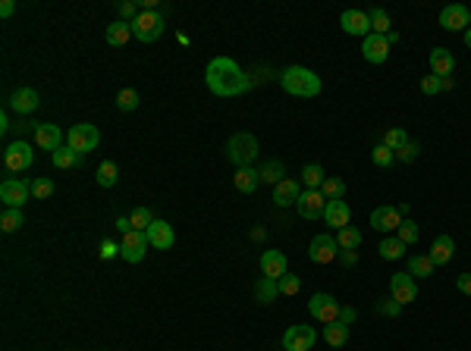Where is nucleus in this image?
<instances>
[{
  "mask_svg": "<svg viewBox=\"0 0 471 351\" xmlns=\"http://www.w3.org/2000/svg\"><path fill=\"white\" fill-rule=\"evenodd\" d=\"M205 82L211 88V95L217 97H236L248 91V75L242 73V66L230 57H214L205 69Z\"/></svg>",
  "mask_w": 471,
  "mask_h": 351,
  "instance_id": "obj_1",
  "label": "nucleus"
},
{
  "mask_svg": "<svg viewBox=\"0 0 471 351\" xmlns=\"http://www.w3.org/2000/svg\"><path fill=\"white\" fill-rule=\"evenodd\" d=\"M280 85L286 95L293 97H317L321 95V75L308 66H289L286 73L280 75Z\"/></svg>",
  "mask_w": 471,
  "mask_h": 351,
  "instance_id": "obj_2",
  "label": "nucleus"
},
{
  "mask_svg": "<svg viewBox=\"0 0 471 351\" xmlns=\"http://www.w3.org/2000/svg\"><path fill=\"white\" fill-rule=\"evenodd\" d=\"M129 26H132V38L142 41V44H151V41H157L164 35L167 19H164V13H157V10H142Z\"/></svg>",
  "mask_w": 471,
  "mask_h": 351,
  "instance_id": "obj_3",
  "label": "nucleus"
},
{
  "mask_svg": "<svg viewBox=\"0 0 471 351\" xmlns=\"http://www.w3.org/2000/svg\"><path fill=\"white\" fill-rule=\"evenodd\" d=\"M226 157H230L236 167H252L255 157H258V138L252 132H236V135L226 142Z\"/></svg>",
  "mask_w": 471,
  "mask_h": 351,
  "instance_id": "obj_4",
  "label": "nucleus"
},
{
  "mask_svg": "<svg viewBox=\"0 0 471 351\" xmlns=\"http://www.w3.org/2000/svg\"><path fill=\"white\" fill-rule=\"evenodd\" d=\"M66 144L75 154H89V151H95L98 144H101V132H98V126H91V122H79V126L69 129Z\"/></svg>",
  "mask_w": 471,
  "mask_h": 351,
  "instance_id": "obj_5",
  "label": "nucleus"
},
{
  "mask_svg": "<svg viewBox=\"0 0 471 351\" xmlns=\"http://www.w3.org/2000/svg\"><path fill=\"white\" fill-rule=\"evenodd\" d=\"M35 163V151L28 142H10L7 151H3V167L10 169V173H26L28 167Z\"/></svg>",
  "mask_w": 471,
  "mask_h": 351,
  "instance_id": "obj_6",
  "label": "nucleus"
},
{
  "mask_svg": "<svg viewBox=\"0 0 471 351\" xmlns=\"http://www.w3.org/2000/svg\"><path fill=\"white\" fill-rule=\"evenodd\" d=\"M308 311H311L314 320H321V323H333V320H340L342 307L330 292H317V295H311V301H308Z\"/></svg>",
  "mask_w": 471,
  "mask_h": 351,
  "instance_id": "obj_7",
  "label": "nucleus"
},
{
  "mask_svg": "<svg viewBox=\"0 0 471 351\" xmlns=\"http://www.w3.org/2000/svg\"><path fill=\"white\" fill-rule=\"evenodd\" d=\"M314 342H317V330L305 323H295L283 332V348L286 351H311Z\"/></svg>",
  "mask_w": 471,
  "mask_h": 351,
  "instance_id": "obj_8",
  "label": "nucleus"
},
{
  "mask_svg": "<svg viewBox=\"0 0 471 351\" xmlns=\"http://www.w3.org/2000/svg\"><path fill=\"white\" fill-rule=\"evenodd\" d=\"M32 198V185L26 182V179H3L0 182V201H3V207H16L22 210V204Z\"/></svg>",
  "mask_w": 471,
  "mask_h": 351,
  "instance_id": "obj_9",
  "label": "nucleus"
},
{
  "mask_svg": "<svg viewBox=\"0 0 471 351\" xmlns=\"http://www.w3.org/2000/svg\"><path fill=\"white\" fill-rule=\"evenodd\" d=\"M148 248H151L148 236L138 232V229H132V232H126L123 242H120V257H123L126 263H142L145 254H148Z\"/></svg>",
  "mask_w": 471,
  "mask_h": 351,
  "instance_id": "obj_10",
  "label": "nucleus"
},
{
  "mask_svg": "<svg viewBox=\"0 0 471 351\" xmlns=\"http://www.w3.org/2000/svg\"><path fill=\"white\" fill-rule=\"evenodd\" d=\"M389 298H393V301H399L403 307L415 301V298H418L415 276H409V273H396V276H389Z\"/></svg>",
  "mask_w": 471,
  "mask_h": 351,
  "instance_id": "obj_11",
  "label": "nucleus"
},
{
  "mask_svg": "<svg viewBox=\"0 0 471 351\" xmlns=\"http://www.w3.org/2000/svg\"><path fill=\"white\" fill-rule=\"evenodd\" d=\"M308 257L311 263H330L340 257V242L333 236H314L311 245H308Z\"/></svg>",
  "mask_w": 471,
  "mask_h": 351,
  "instance_id": "obj_12",
  "label": "nucleus"
},
{
  "mask_svg": "<svg viewBox=\"0 0 471 351\" xmlns=\"http://www.w3.org/2000/svg\"><path fill=\"white\" fill-rule=\"evenodd\" d=\"M468 22H471V10L462 7V3H450L440 13V28H446V32H468Z\"/></svg>",
  "mask_w": 471,
  "mask_h": 351,
  "instance_id": "obj_13",
  "label": "nucleus"
},
{
  "mask_svg": "<svg viewBox=\"0 0 471 351\" xmlns=\"http://www.w3.org/2000/svg\"><path fill=\"white\" fill-rule=\"evenodd\" d=\"M295 210H299L302 220H317V216H324V210H327V198L321 195V191H302V198L295 201Z\"/></svg>",
  "mask_w": 471,
  "mask_h": 351,
  "instance_id": "obj_14",
  "label": "nucleus"
},
{
  "mask_svg": "<svg viewBox=\"0 0 471 351\" xmlns=\"http://www.w3.org/2000/svg\"><path fill=\"white\" fill-rule=\"evenodd\" d=\"M405 216L399 214V207H389V204H383V207H377L374 214H371V229L377 232H396L399 226H403Z\"/></svg>",
  "mask_w": 471,
  "mask_h": 351,
  "instance_id": "obj_15",
  "label": "nucleus"
},
{
  "mask_svg": "<svg viewBox=\"0 0 471 351\" xmlns=\"http://www.w3.org/2000/svg\"><path fill=\"white\" fill-rule=\"evenodd\" d=\"M148 245L151 248H157V251H170L173 248V242H176V232H173V226L167 223V220H154V223L148 226Z\"/></svg>",
  "mask_w": 471,
  "mask_h": 351,
  "instance_id": "obj_16",
  "label": "nucleus"
},
{
  "mask_svg": "<svg viewBox=\"0 0 471 351\" xmlns=\"http://www.w3.org/2000/svg\"><path fill=\"white\" fill-rule=\"evenodd\" d=\"M38 104H41V95H38L35 88H16L13 95H10V110H16L19 116L35 113Z\"/></svg>",
  "mask_w": 471,
  "mask_h": 351,
  "instance_id": "obj_17",
  "label": "nucleus"
},
{
  "mask_svg": "<svg viewBox=\"0 0 471 351\" xmlns=\"http://www.w3.org/2000/svg\"><path fill=\"white\" fill-rule=\"evenodd\" d=\"M35 144L44 151H60L63 148V132L60 126H54V122H38V129H35Z\"/></svg>",
  "mask_w": 471,
  "mask_h": 351,
  "instance_id": "obj_18",
  "label": "nucleus"
},
{
  "mask_svg": "<svg viewBox=\"0 0 471 351\" xmlns=\"http://www.w3.org/2000/svg\"><path fill=\"white\" fill-rule=\"evenodd\" d=\"M340 26L346 35H362V38H368L371 35V16L362 13V10H346V13L340 16Z\"/></svg>",
  "mask_w": 471,
  "mask_h": 351,
  "instance_id": "obj_19",
  "label": "nucleus"
},
{
  "mask_svg": "<svg viewBox=\"0 0 471 351\" xmlns=\"http://www.w3.org/2000/svg\"><path fill=\"white\" fill-rule=\"evenodd\" d=\"M261 273L264 276H270V279H283L289 273V263H286V254L283 251H264L261 254Z\"/></svg>",
  "mask_w": 471,
  "mask_h": 351,
  "instance_id": "obj_20",
  "label": "nucleus"
},
{
  "mask_svg": "<svg viewBox=\"0 0 471 351\" xmlns=\"http://www.w3.org/2000/svg\"><path fill=\"white\" fill-rule=\"evenodd\" d=\"M362 57L368 63H374V66L387 63V57H389L387 38H383V35H368V38H364V44H362Z\"/></svg>",
  "mask_w": 471,
  "mask_h": 351,
  "instance_id": "obj_21",
  "label": "nucleus"
},
{
  "mask_svg": "<svg viewBox=\"0 0 471 351\" xmlns=\"http://www.w3.org/2000/svg\"><path fill=\"white\" fill-rule=\"evenodd\" d=\"M427 63H430V73L440 75V79H450L452 69H456V57H452V50H446V48H434V50H430Z\"/></svg>",
  "mask_w": 471,
  "mask_h": 351,
  "instance_id": "obj_22",
  "label": "nucleus"
},
{
  "mask_svg": "<svg viewBox=\"0 0 471 351\" xmlns=\"http://www.w3.org/2000/svg\"><path fill=\"white\" fill-rule=\"evenodd\" d=\"M324 223L333 226V229H346L352 223V210H349L346 201H327V210H324Z\"/></svg>",
  "mask_w": 471,
  "mask_h": 351,
  "instance_id": "obj_23",
  "label": "nucleus"
},
{
  "mask_svg": "<svg viewBox=\"0 0 471 351\" xmlns=\"http://www.w3.org/2000/svg\"><path fill=\"white\" fill-rule=\"evenodd\" d=\"M452 254H456V242H452L450 236H437L434 238V245H430V260H434V267H446V263L452 260Z\"/></svg>",
  "mask_w": 471,
  "mask_h": 351,
  "instance_id": "obj_24",
  "label": "nucleus"
},
{
  "mask_svg": "<svg viewBox=\"0 0 471 351\" xmlns=\"http://www.w3.org/2000/svg\"><path fill=\"white\" fill-rule=\"evenodd\" d=\"M302 198V185L295 182V179H283L277 189H273V204L277 207H289V204H295Z\"/></svg>",
  "mask_w": 471,
  "mask_h": 351,
  "instance_id": "obj_25",
  "label": "nucleus"
},
{
  "mask_svg": "<svg viewBox=\"0 0 471 351\" xmlns=\"http://www.w3.org/2000/svg\"><path fill=\"white\" fill-rule=\"evenodd\" d=\"M324 342H327L330 348H342V345L349 342V326L340 323V320H333V323H324Z\"/></svg>",
  "mask_w": 471,
  "mask_h": 351,
  "instance_id": "obj_26",
  "label": "nucleus"
},
{
  "mask_svg": "<svg viewBox=\"0 0 471 351\" xmlns=\"http://www.w3.org/2000/svg\"><path fill=\"white\" fill-rule=\"evenodd\" d=\"M232 182H236V189H239L242 195H252V191L261 185V173L255 167H242L239 173H236V179H232Z\"/></svg>",
  "mask_w": 471,
  "mask_h": 351,
  "instance_id": "obj_27",
  "label": "nucleus"
},
{
  "mask_svg": "<svg viewBox=\"0 0 471 351\" xmlns=\"http://www.w3.org/2000/svg\"><path fill=\"white\" fill-rule=\"evenodd\" d=\"M104 38H107V44L110 48H123L126 41L132 38V26L129 22H113V26H107V32H104Z\"/></svg>",
  "mask_w": 471,
  "mask_h": 351,
  "instance_id": "obj_28",
  "label": "nucleus"
},
{
  "mask_svg": "<svg viewBox=\"0 0 471 351\" xmlns=\"http://www.w3.org/2000/svg\"><path fill=\"white\" fill-rule=\"evenodd\" d=\"M277 295H280V283L270 276H261L258 283H255V298H258L261 304H270L277 301Z\"/></svg>",
  "mask_w": 471,
  "mask_h": 351,
  "instance_id": "obj_29",
  "label": "nucleus"
},
{
  "mask_svg": "<svg viewBox=\"0 0 471 351\" xmlns=\"http://www.w3.org/2000/svg\"><path fill=\"white\" fill-rule=\"evenodd\" d=\"M258 173H261V182H264V185H273V189H277V185L283 182V176H286V167H283L280 160H267L264 167L258 169Z\"/></svg>",
  "mask_w": 471,
  "mask_h": 351,
  "instance_id": "obj_30",
  "label": "nucleus"
},
{
  "mask_svg": "<svg viewBox=\"0 0 471 351\" xmlns=\"http://www.w3.org/2000/svg\"><path fill=\"white\" fill-rule=\"evenodd\" d=\"M95 179H98V185H101V189H113V185L120 182V167H116L113 160H104L101 167H98Z\"/></svg>",
  "mask_w": 471,
  "mask_h": 351,
  "instance_id": "obj_31",
  "label": "nucleus"
},
{
  "mask_svg": "<svg viewBox=\"0 0 471 351\" xmlns=\"http://www.w3.org/2000/svg\"><path fill=\"white\" fill-rule=\"evenodd\" d=\"M405 248H409V245L399 242V236H387L377 251H380L383 260H399V257H405Z\"/></svg>",
  "mask_w": 471,
  "mask_h": 351,
  "instance_id": "obj_32",
  "label": "nucleus"
},
{
  "mask_svg": "<svg viewBox=\"0 0 471 351\" xmlns=\"http://www.w3.org/2000/svg\"><path fill=\"white\" fill-rule=\"evenodd\" d=\"M324 169H321V163H308L305 169H302V185L305 189H311V191H321V185H324Z\"/></svg>",
  "mask_w": 471,
  "mask_h": 351,
  "instance_id": "obj_33",
  "label": "nucleus"
},
{
  "mask_svg": "<svg viewBox=\"0 0 471 351\" xmlns=\"http://www.w3.org/2000/svg\"><path fill=\"white\" fill-rule=\"evenodd\" d=\"M409 276H421V279H427V276H434V260H430L427 254H415V257H409Z\"/></svg>",
  "mask_w": 471,
  "mask_h": 351,
  "instance_id": "obj_34",
  "label": "nucleus"
},
{
  "mask_svg": "<svg viewBox=\"0 0 471 351\" xmlns=\"http://www.w3.org/2000/svg\"><path fill=\"white\" fill-rule=\"evenodd\" d=\"M26 226V216H22V210L16 207H3V214H0V229L3 232H16Z\"/></svg>",
  "mask_w": 471,
  "mask_h": 351,
  "instance_id": "obj_35",
  "label": "nucleus"
},
{
  "mask_svg": "<svg viewBox=\"0 0 471 351\" xmlns=\"http://www.w3.org/2000/svg\"><path fill=\"white\" fill-rule=\"evenodd\" d=\"M371 35H389L393 32V22H389V13L383 7H377V10H371Z\"/></svg>",
  "mask_w": 471,
  "mask_h": 351,
  "instance_id": "obj_36",
  "label": "nucleus"
},
{
  "mask_svg": "<svg viewBox=\"0 0 471 351\" xmlns=\"http://www.w3.org/2000/svg\"><path fill=\"white\" fill-rule=\"evenodd\" d=\"M54 167H60V169H69V167H79V160H82V154H75L69 144H63L60 151H54Z\"/></svg>",
  "mask_w": 471,
  "mask_h": 351,
  "instance_id": "obj_37",
  "label": "nucleus"
},
{
  "mask_svg": "<svg viewBox=\"0 0 471 351\" xmlns=\"http://www.w3.org/2000/svg\"><path fill=\"white\" fill-rule=\"evenodd\" d=\"M321 195L327 198V201H346V182H342V179H324Z\"/></svg>",
  "mask_w": 471,
  "mask_h": 351,
  "instance_id": "obj_38",
  "label": "nucleus"
},
{
  "mask_svg": "<svg viewBox=\"0 0 471 351\" xmlns=\"http://www.w3.org/2000/svg\"><path fill=\"white\" fill-rule=\"evenodd\" d=\"M336 242H340V251H355L358 245H362V232H358L355 226H346V229H340Z\"/></svg>",
  "mask_w": 471,
  "mask_h": 351,
  "instance_id": "obj_39",
  "label": "nucleus"
},
{
  "mask_svg": "<svg viewBox=\"0 0 471 351\" xmlns=\"http://www.w3.org/2000/svg\"><path fill=\"white\" fill-rule=\"evenodd\" d=\"M383 144H387L389 151H393V154H396L399 148H405V144H409V135H405V129H387V132H383Z\"/></svg>",
  "mask_w": 471,
  "mask_h": 351,
  "instance_id": "obj_40",
  "label": "nucleus"
},
{
  "mask_svg": "<svg viewBox=\"0 0 471 351\" xmlns=\"http://www.w3.org/2000/svg\"><path fill=\"white\" fill-rule=\"evenodd\" d=\"M450 85H452L450 79H440V75H434V73H430V75H424V79H421V91H424V95H427V97L440 95V91H443V88H450Z\"/></svg>",
  "mask_w": 471,
  "mask_h": 351,
  "instance_id": "obj_41",
  "label": "nucleus"
},
{
  "mask_svg": "<svg viewBox=\"0 0 471 351\" xmlns=\"http://www.w3.org/2000/svg\"><path fill=\"white\" fill-rule=\"evenodd\" d=\"M129 223H132V229H138V232H148V226L154 223V214H151L148 207H136L129 214Z\"/></svg>",
  "mask_w": 471,
  "mask_h": 351,
  "instance_id": "obj_42",
  "label": "nucleus"
},
{
  "mask_svg": "<svg viewBox=\"0 0 471 351\" xmlns=\"http://www.w3.org/2000/svg\"><path fill=\"white\" fill-rule=\"evenodd\" d=\"M116 107L123 110V113H132L138 107V91L136 88H123L120 95H116Z\"/></svg>",
  "mask_w": 471,
  "mask_h": 351,
  "instance_id": "obj_43",
  "label": "nucleus"
},
{
  "mask_svg": "<svg viewBox=\"0 0 471 351\" xmlns=\"http://www.w3.org/2000/svg\"><path fill=\"white\" fill-rule=\"evenodd\" d=\"M371 160H374V167H380V169H387V167H393V160H396V154L387 148V144H377L374 151H371Z\"/></svg>",
  "mask_w": 471,
  "mask_h": 351,
  "instance_id": "obj_44",
  "label": "nucleus"
},
{
  "mask_svg": "<svg viewBox=\"0 0 471 351\" xmlns=\"http://www.w3.org/2000/svg\"><path fill=\"white\" fill-rule=\"evenodd\" d=\"M28 185H32V195L38 198V201H48V198L54 195V182H50V179H44V176H41V179H32Z\"/></svg>",
  "mask_w": 471,
  "mask_h": 351,
  "instance_id": "obj_45",
  "label": "nucleus"
},
{
  "mask_svg": "<svg viewBox=\"0 0 471 351\" xmlns=\"http://www.w3.org/2000/svg\"><path fill=\"white\" fill-rule=\"evenodd\" d=\"M399 242L403 245H415L418 242V223H412V220H403V226L396 229Z\"/></svg>",
  "mask_w": 471,
  "mask_h": 351,
  "instance_id": "obj_46",
  "label": "nucleus"
},
{
  "mask_svg": "<svg viewBox=\"0 0 471 351\" xmlns=\"http://www.w3.org/2000/svg\"><path fill=\"white\" fill-rule=\"evenodd\" d=\"M116 10H120V19L123 22H132L142 10H138V3H132V0H116Z\"/></svg>",
  "mask_w": 471,
  "mask_h": 351,
  "instance_id": "obj_47",
  "label": "nucleus"
},
{
  "mask_svg": "<svg viewBox=\"0 0 471 351\" xmlns=\"http://www.w3.org/2000/svg\"><path fill=\"white\" fill-rule=\"evenodd\" d=\"M277 283H280V295H295V292L302 289V279L293 276V273H286V276L277 279Z\"/></svg>",
  "mask_w": 471,
  "mask_h": 351,
  "instance_id": "obj_48",
  "label": "nucleus"
},
{
  "mask_svg": "<svg viewBox=\"0 0 471 351\" xmlns=\"http://www.w3.org/2000/svg\"><path fill=\"white\" fill-rule=\"evenodd\" d=\"M418 154H421V144H418V142H409L405 148L396 151V160H399V163H412Z\"/></svg>",
  "mask_w": 471,
  "mask_h": 351,
  "instance_id": "obj_49",
  "label": "nucleus"
},
{
  "mask_svg": "<svg viewBox=\"0 0 471 351\" xmlns=\"http://www.w3.org/2000/svg\"><path fill=\"white\" fill-rule=\"evenodd\" d=\"M377 311H380V314H389V317H399L403 304L393 301V298H380V301H377Z\"/></svg>",
  "mask_w": 471,
  "mask_h": 351,
  "instance_id": "obj_50",
  "label": "nucleus"
},
{
  "mask_svg": "<svg viewBox=\"0 0 471 351\" xmlns=\"http://www.w3.org/2000/svg\"><path fill=\"white\" fill-rule=\"evenodd\" d=\"M116 254H120V245L110 242V238H107V242H101V257H104V260H110V257H116Z\"/></svg>",
  "mask_w": 471,
  "mask_h": 351,
  "instance_id": "obj_51",
  "label": "nucleus"
},
{
  "mask_svg": "<svg viewBox=\"0 0 471 351\" xmlns=\"http://www.w3.org/2000/svg\"><path fill=\"white\" fill-rule=\"evenodd\" d=\"M456 289L462 292V295H468V298H471V273H462V276L456 279Z\"/></svg>",
  "mask_w": 471,
  "mask_h": 351,
  "instance_id": "obj_52",
  "label": "nucleus"
},
{
  "mask_svg": "<svg viewBox=\"0 0 471 351\" xmlns=\"http://www.w3.org/2000/svg\"><path fill=\"white\" fill-rule=\"evenodd\" d=\"M358 317V314H355V307H342V311H340V323H352V320H355Z\"/></svg>",
  "mask_w": 471,
  "mask_h": 351,
  "instance_id": "obj_53",
  "label": "nucleus"
},
{
  "mask_svg": "<svg viewBox=\"0 0 471 351\" xmlns=\"http://www.w3.org/2000/svg\"><path fill=\"white\" fill-rule=\"evenodd\" d=\"M13 13H16V3H13V0H3V3H0V16H3V19H10Z\"/></svg>",
  "mask_w": 471,
  "mask_h": 351,
  "instance_id": "obj_54",
  "label": "nucleus"
},
{
  "mask_svg": "<svg viewBox=\"0 0 471 351\" xmlns=\"http://www.w3.org/2000/svg\"><path fill=\"white\" fill-rule=\"evenodd\" d=\"M340 257H342V263H346V267H355V263H358L355 251H340Z\"/></svg>",
  "mask_w": 471,
  "mask_h": 351,
  "instance_id": "obj_55",
  "label": "nucleus"
},
{
  "mask_svg": "<svg viewBox=\"0 0 471 351\" xmlns=\"http://www.w3.org/2000/svg\"><path fill=\"white\" fill-rule=\"evenodd\" d=\"M116 229L123 232V236H126V232H132V223H129V216H120V220H116Z\"/></svg>",
  "mask_w": 471,
  "mask_h": 351,
  "instance_id": "obj_56",
  "label": "nucleus"
},
{
  "mask_svg": "<svg viewBox=\"0 0 471 351\" xmlns=\"http://www.w3.org/2000/svg\"><path fill=\"white\" fill-rule=\"evenodd\" d=\"M383 38H387V44H389V48H393V44H396V41H399V32H396V28H393V32H389V35H383Z\"/></svg>",
  "mask_w": 471,
  "mask_h": 351,
  "instance_id": "obj_57",
  "label": "nucleus"
},
{
  "mask_svg": "<svg viewBox=\"0 0 471 351\" xmlns=\"http://www.w3.org/2000/svg\"><path fill=\"white\" fill-rule=\"evenodd\" d=\"M7 129H10V116L3 113V116H0V132H7Z\"/></svg>",
  "mask_w": 471,
  "mask_h": 351,
  "instance_id": "obj_58",
  "label": "nucleus"
},
{
  "mask_svg": "<svg viewBox=\"0 0 471 351\" xmlns=\"http://www.w3.org/2000/svg\"><path fill=\"white\" fill-rule=\"evenodd\" d=\"M465 44H468V50H471V28L465 32Z\"/></svg>",
  "mask_w": 471,
  "mask_h": 351,
  "instance_id": "obj_59",
  "label": "nucleus"
}]
</instances>
